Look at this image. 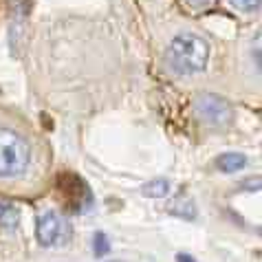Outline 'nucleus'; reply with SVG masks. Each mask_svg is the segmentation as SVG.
<instances>
[{
    "label": "nucleus",
    "instance_id": "1",
    "mask_svg": "<svg viewBox=\"0 0 262 262\" xmlns=\"http://www.w3.org/2000/svg\"><path fill=\"white\" fill-rule=\"evenodd\" d=\"M47 157L25 126L0 117V185H33L45 170Z\"/></svg>",
    "mask_w": 262,
    "mask_h": 262
},
{
    "label": "nucleus",
    "instance_id": "11",
    "mask_svg": "<svg viewBox=\"0 0 262 262\" xmlns=\"http://www.w3.org/2000/svg\"><path fill=\"white\" fill-rule=\"evenodd\" d=\"M179 262H196L192 256H185V253H181V256H179Z\"/></svg>",
    "mask_w": 262,
    "mask_h": 262
},
{
    "label": "nucleus",
    "instance_id": "9",
    "mask_svg": "<svg viewBox=\"0 0 262 262\" xmlns=\"http://www.w3.org/2000/svg\"><path fill=\"white\" fill-rule=\"evenodd\" d=\"M179 3L183 5L185 11H190V13H201V11L212 9V7L216 5V0H179Z\"/></svg>",
    "mask_w": 262,
    "mask_h": 262
},
{
    "label": "nucleus",
    "instance_id": "7",
    "mask_svg": "<svg viewBox=\"0 0 262 262\" xmlns=\"http://www.w3.org/2000/svg\"><path fill=\"white\" fill-rule=\"evenodd\" d=\"M223 3L243 18H256L260 13V0H223Z\"/></svg>",
    "mask_w": 262,
    "mask_h": 262
},
{
    "label": "nucleus",
    "instance_id": "3",
    "mask_svg": "<svg viewBox=\"0 0 262 262\" xmlns=\"http://www.w3.org/2000/svg\"><path fill=\"white\" fill-rule=\"evenodd\" d=\"M194 117L207 128H227L236 119V111L229 99L216 93H201L192 101Z\"/></svg>",
    "mask_w": 262,
    "mask_h": 262
},
{
    "label": "nucleus",
    "instance_id": "8",
    "mask_svg": "<svg viewBox=\"0 0 262 262\" xmlns=\"http://www.w3.org/2000/svg\"><path fill=\"white\" fill-rule=\"evenodd\" d=\"M170 192V181L165 179H157V181H150L148 185H143V194L145 196H152V199H163Z\"/></svg>",
    "mask_w": 262,
    "mask_h": 262
},
{
    "label": "nucleus",
    "instance_id": "2",
    "mask_svg": "<svg viewBox=\"0 0 262 262\" xmlns=\"http://www.w3.org/2000/svg\"><path fill=\"white\" fill-rule=\"evenodd\" d=\"M212 60V45L205 35L192 29L172 33L163 47V67L174 77L187 79L203 75Z\"/></svg>",
    "mask_w": 262,
    "mask_h": 262
},
{
    "label": "nucleus",
    "instance_id": "5",
    "mask_svg": "<svg viewBox=\"0 0 262 262\" xmlns=\"http://www.w3.org/2000/svg\"><path fill=\"white\" fill-rule=\"evenodd\" d=\"M18 225H20L18 205L11 201H7V199H0V229L13 231V229H18Z\"/></svg>",
    "mask_w": 262,
    "mask_h": 262
},
{
    "label": "nucleus",
    "instance_id": "10",
    "mask_svg": "<svg viewBox=\"0 0 262 262\" xmlns=\"http://www.w3.org/2000/svg\"><path fill=\"white\" fill-rule=\"evenodd\" d=\"M95 251H97V256H101V253H104L106 249H108V247H106V238L104 236H101V234H97V238H95Z\"/></svg>",
    "mask_w": 262,
    "mask_h": 262
},
{
    "label": "nucleus",
    "instance_id": "6",
    "mask_svg": "<svg viewBox=\"0 0 262 262\" xmlns=\"http://www.w3.org/2000/svg\"><path fill=\"white\" fill-rule=\"evenodd\" d=\"M216 167L225 174L231 172H240L247 167V157L240 155V152H225V155L216 157Z\"/></svg>",
    "mask_w": 262,
    "mask_h": 262
},
{
    "label": "nucleus",
    "instance_id": "4",
    "mask_svg": "<svg viewBox=\"0 0 262 262\" xmlns=\"http://www.w3.org/2000/svg\"><path fill=\"white\" fill-rule=\"evenodd\" d=\"M35 238L42 247H60L71 238V225L57 209H45L35 218Z\"/></svg>",
    "mask_w": 262,
    "mask_h": 262
}]
</instances>
